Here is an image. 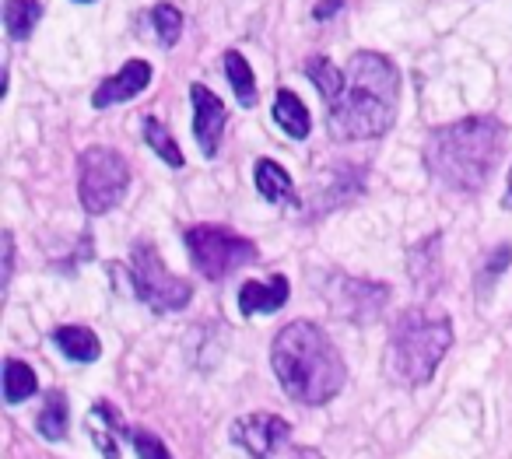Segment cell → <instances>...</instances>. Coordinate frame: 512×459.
I'll return each instance as SVG.
<instances>
[{
	"instance_id": "obj_1",
	"label": "cell",
	"mask_w": 512,
	"mask_h": 459,
	"mask_svg": "<svg viewBox=\"0 0 512 459\" xmlns=\"http://www.w3.org/2000/svg\"><path fill=\"white\" fill-rule=\"evenodd\" d=\"M344 95L330 106L327 130L334 141H372L383 137L397 120L400 78L393 60L383 53L358 50L344 67Z\"/></svg>"
},
{
	"instance_id": "obj_2",
	"label": "cell",
	"mask_w": 512,
	"mask_h": 459,
	"mask_svg": "<svg viewBox=\"0 0 512 459\" xmlns=\"http://www.w3.org/2000/svg\"><path fill=\"white\" fill-rule=\"evenodd\" d=\"M271 365L281 389L302 407H320V403L334 400L348 382L341 351L309 319H295L274 337Z\"/></svg>"
},
{
	"instance_id": "obj_3",
	"label": "cell",
	"mask_w": 512,
	"mask_h": 459,
	"mask_svg": "<svg viewBox=\"0 0 512 459\" xmlns=\"http://www.w3.org/2000/svg\"><path fill=\"white\" fill-rule=\"evenodd\" d=\"M505 130L495 116H470L432 130L425 144V165L442 186L474 193L488 183L502 155Z\"/></svg>"
},
{
	"instance_id": "obj_4",
	"label": "cell",
	"mask_w": 512,
	"mask_h": 459,
	"mask_svg": "<svg viewBox=\"0 0 512 459\" xmlns=\"http://www.w3.org/2000/svg\"><path fill=\"white\" fill-rule=\"evenodd\" d=\"M449 344H453V323L446 316H432L421 309L404 312L386 347L390 375L404 386H425L439 361L446 358Z\"/></svg>"
},
{
	"instance_id": "obj_5",
	"label": "cell",
	"mask_w": 512,
	"mask_h": 459,
	"mask_svg": "<svg viewBox=\"0 0 512 459\" xmlns=\"http://www.w3.org/2000/svg\"><path fill=\"white\" fill-rule=\"evenodd\" d=\"M130 186V165L120 151L113 148H85L78 155V200L85 214L113 211Z\"/></svg>"
},
{
	"instance_id": "obj_6",
	"label": "cell",
	"mask_w": 512,
	"mask_h": 459,
	"mask_svg": "<svg viewBox=\"0 0 512 459\" xmlns=\"http://www.w3.org/2000/svg\"><path fill=\"white\" fill-rule=\"evenodd\" d=\"M186 249H190L193 267L207 281H225L228 274L256 260V242L221 225H193L186 232Z\"/></svg>"
},
{
	"instance_id": "obj_7",
	"label": "cell",
	"mask_w": 512,
	"mask_h": 459,
	"mask_svg": "<svg viewBox=\"0 0 512 459\" xmlns=\"http://www.w3.org/2000/svg\"><path fill=\"white\" fill-rule=\"evenodd\" d=\"M130 277H134L137 298L155 312H179L193 298L190 281L169 274L151 242H134V249H130Z\"/></svg>"
},
{
	"instance_id": "obj_8",
	"label": "cell",
	"mask_w": 512,
	"mask_h": 459,
	"mask_svg": "<svg viewBox=\"0 0 512 459\" xmlns=\"http://www.w3.org/2000/svg\"><path fill=\"white\" fill-rule=\"evenodd\" d=\"M292 438V424L278 414H246L232 424V442L253 459H274Z\"/></svg>"
},
{
	"instance_id": "obj_9",
	"label": "cell",
	"mask_w": 512,
	"mask_h": 459,
	"mask_svg": "<svg viewBox=\"0 0 512 459\" xmlns=\"http://www.w3.org/2000/svg\"><path fill=\"white\" fill-rule=\"evenodd\" d=\"M190 102H193V141L200 144L204 158H214L221 148V137H225V102L211 92L207 85H190Z\"/></svg>"
},
{
	"instance_id": "obj_10",
	"label": "cell",
	"mask_w": 512,
	"mask_h": 459,
	"mask_svg": "<svg viewBox=\"0 0 512 459\" xmlns=\"http://www.w3.org/2000/svg\"><path fill=\"white\" fill-rule=\"evenodd\" d=\"M151 64L148 60H127L113 78H106L92 95V106L95 109H109V106H120V102H130L151 85Z\"/></svg>"
},
{
	"instance_id": "obj_11",
	"label": "cell",
	"mask_w": 512,
	"mask_h": 459,
	"mask_svg": "<svg viewBox=\"0 0 512 459\" xmlns=\"http://www.w3.org/2000/svg\"><path fill=\"white\" fill-rule=\"evenodd\" d=\"M288 295H292V284L285 274H274L267 281H246L239 288V309L242 316H253V312L267 316V312H278L288 302Z\"/></svg>"
},
{
	"instance_id": "obj_12",
	"label": "cell",
	"mask_w": 512,
	"mask_h": 459,
	"mask_svg": "<svg viewBox=\"0 0 512 459\" xmlns=\"http://www.w3.org/2000/svg\"><path fill=\"white\" fill-rule=\"evenodd\" d=\"M344 288L351 291L348 298H341V302H334L337 309L344 312V316L351 319H376L379 309L386 305V288L383 284H372V281H351V277H341Z\"/></svg>"
},
{
	"instance_id": "obj_13",
	"label": "cell",
	"mask_w": 512,
	"mask_h": 459,
	"mask_svg": "<svg viewBox=\"0 0 512 459\" xmlns=\"http://www.w3.org/2000/svg\"><path fill=\"white\" fill-rule=\"evenodd\" d=\"M53 344L60 347V354L78 365H88V361H99L102 354V344L88 326H57L53 330Z\"/></svg>"
},
{
	"instance_id": "obj_14",
	"label": "cell",
	"mask_w": 512,
	"mask_h": 459,
	"mask_svg": "<svg viewBox=\"0 0 512 459\" xmlns=\"http://www.w3.org/2000/svg\"><path fill=\"white\" fill-rule=\"evenodd\" d=\"M253 179H256V190H260V197H264L267 204H295V183L278 162L260 158Z\"/></svg>"
},
{
	"instance_id": "obj_15",
	"label": "cell",
	"mask_w": 512,
	"mask_h": 459,
	"mask_svg": "<svg viewBox=\"0 0 512 459\" xmlns=\"http://www.w3.org/2000/svg\"><path fill=\"white\" fill-rule=\"evenodd\" d=\"M274 120H278V127L285 130L292 141H306L309 130H313V120H309V109L302 106V99L295 92H278V99H274Z\"/></svg>"
},
{
	"instance_id": "obj_16",
	"label": "cell",
	"mask_w": 512,
	"mask_h": 459,
	"mask_svg": "<svg viewBox=\"0 0 512 459\" xmlns=\"http://www.w3.org/2000/svg\"><path fill=\"white\" fill-rule=\"evenodd\" d=\"M39 18H43V4L39 0H8L4 4V29L15 43H25V39L36 32Z\"/></svg>"
},
{
	"instance_id": "obj_17",
	"label": "cell",
	"mask_w": 512,
	"mask_h": 459,
	"mask_svg": "<svg viewBox=\"0 0 512 459\" xmlns=\"http://www.w3.org/2000/svg\"><path fill=\"white\" fill-rule=\"evenodd\" d=\"M221 64H225V78H228V85H232L239 106L253 109L256 106V81H253V67L246 64V57H242L239 50H225Z\"/></svg>"
},
{
	"instance_id": "obj_18",
	"label": "cell",
	"mask_w": 512,
	"mask_h": 459,
	"mask_svg": "<svg viewBox=\"0 0 512 459\" xmlns=\"http://www.w3.org/2000/svg\"><path fill=\"white\" fill-rule=\"evenodd\" d=\"M67 421H71V410H67V396L60 393V389H53V393L46 396V403H43V410H39V417H36L39 435H43L46 442H64V438H67Z\"/></svg>"
},
{
	"instance_id": "obj_19",
	"label": "cell",
	"mask_w": 512,
	"mask_h": 459,
	"mask_svg": "<svg viewBox=\"0 0 512 459\" xmlns=\"http://www.w3.org/2000/svg\"><path fill=\"white\" fill-rule=\"evenodd\" d=\"M113 428L116 431L123 428L120 414H116L109 403H95V410H92V438H95V445H99L102 459H120V445H116Z\"/></svg>"
},
{
	"instance_id": "obj_20",
	"label": "cell",
	"mask_w": 512,
	"mask_h": 459,
	"mask_svg": "<svg viewBox=\"0 0 512 459\" xmlns=\"http://www.w3.org/2000/svg\"><path fill=\"white\" fill-rule=\"evenodd\" d=\"M411 277L418 288H435L439 284V235L411 249Z\"/></svg>"
},
{
	"instance_id": "obj_21",
	"label": "cell",
	"mask_w": 512,
	"mask_h": 459,
	"mask_svg": "<svg viewBox=\"0 0 512 459\" xmlns=\"http://www.w3.org/2000/svg\"><path fill=\"white\" fill-rule=\"evenodd\" d=\"M306 74L313 78V85L320 88V95L323 99L334 106L337 99L344 95V85H348V78H344V71H337V64L334 60H327V57H313L306 64Z\"/></svg>"
},
{
	"instance_id": "obj_22",
	"label": "cell",
	"mask_w": 512,
	"mask_h": 459,
	"mask_svg": "<svg viewBox=\"0 0 512 459\" xmlns=\"http://www.w3.org/2000/svg\"><path fill=\"white\" fill-rule=\"evenodd\" d=\"M36 389H39V379L25 361L11 358L8 365H4V400L22 403V400H29V396H36Z\"/></svg>"
},
{
	"instance_id": "obj_23",
	"label": "cell",
	"mask_w": 512,
	"mask_h": 459,
	"mask_svg": "<svg viewBox=\"0 0 512 459\" xmlns=\"http://www.w3.org/2000/svg\"><path fill=\"white\" fill-rule=\"evenodd\" d=\"M144 141H148V148L155 151L158 158H162L165 165H169V169H183V151H179V144L172 141V134L169 130L162 127V123L155 120V116H148V120H144Z\"/></svg>"
},
{
	"instance_id": "obj_24",
	"label": "cell",
	"mask_w": 512,
	"mask_h": 459,
	"mask_svg": "<svg viewBox=\"0 0 512 459\" xmlns=\"http://www.w3.org/2000/svg\"><path fill=\"white\" fill-rule=\"evenodd\" d=\"M151 25H155L158 43H162L165 50H172V46L179 43V36H183V11H179L176 4H169V0H162V4L151 8Z\"/></svg>"
},
{
	"instance_id": "obj_25",
	"label": "cell",
	"mask_w": 512,
	"mask_h": 459,
	"mask_svg": "<svg viewBox=\"0 0 512 459\" xmlns=\"http://www.w3.org/2000/svg\"><path fill=\"white\" fill-rule=\"evenodd\" d=\"M509 263H512V246H498L495 253L488 256V263H484L481 277H477V281H481V295H488L491 284H495L498 277H502V270L509 267Z\"/></svg>"
},
{
	"instance_id": "obj_26",
	"label": "cell",
	"mask_w": 512,
	"mask_h": 459,
	"mask_svg": "<svg viewBox=\"0 0 512 459\" xmlns=\"http://www.w3.org/2000/svg\"><path fill=\"white\" fill-rule=\"evenodd\" d=\"M134 452L137 459H172L169 449H165V442L158 435H151V431H134Z\"/></svg>"
},
{
	"instance_id": "obj_27",
	"label": "cell",
	"mask_w": 512,
	"mask_h": 459,
	"mask_svg": "<svg viewBox=\"0 0 512 459\" xmlns=\"http://www.w3.org/2000/svg\"><path fill=\"white\" fill-rule=\"evenodd\" d=\"M11 274H15V235L4 232V284H11Z\"/></svg>"
},
{
	"instance_id": "obj_28",
	"label": "cell",
	"mask_w": 512,
	"mask_h": 459,
	"mask_svg": "<svg viewBox=\"0 0 512 459\" xmlns=\"http://www.w3.org/2000/svg\"><path fill=\"white\" fill-rule=\"evenodd\" d=\"M341 4H344V0H323L320 8L313 11V15H316V22H327V18L334 15V11H341Z\"/></svg>"
},
{
	"instance_id": "obj_29",
	"label": "cell",
	"mask_w": 512,
	"mask_h": 459,
	"mask_svg": "<svg viewBox=\"0 0 512 459\" xmlns=\"http://www.w3.org/2000/svg\"><path fill=\"white\" fill-rule=\"evenodd\" d=\"M502 207L512 211V169H509V186H505V197H502Z\"/></svg>"
},
{
	"instance_id": "obj_30",
	"label": "cell",
	"mask_w": 512,
	"mask_h": 459,
	"mask_svg": "<svg viewBox=\"0 0 512 459\" xmlns=\"http://www.w3.org/2000/svg\"><path fill=\"white\" fill-rule=\"evenodd\" d=\"M74 4H95V0H74Z\"/></svg>"
}]
</instances>
